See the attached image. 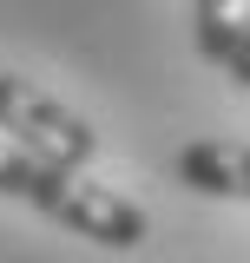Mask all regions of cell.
Instances as JSON below:
<instances>
[{
	"label": "cell",
	"instance_id": "6da1fadb",
	"mask_svg": "<svg viewBox=\"0 0 250 263\" xmlns=\"http://www.w3.org/2000/svg\"><path fill=\"white\" fill-rule=\"evenodd\" d=\"M0 197L27 204V211H40V217L66 224L73 237L105 243V250H138V243L152 237V217H145L125 191L99 184V178H86V171L27 158V152H13V145H0Z\"/></svg>",
	"mask_w": 250,
	"mask_h": 263
},
{
	"label": "cell",
	"instance_id": "7a4b0ae2",
	"mask_svg": "<svg viewBox=\"0 0 250 263\" xmlns=\"http://www.w3.org/2000/svg\"><path fill=\"white\" fill-rule=\"evenodd\" d=\"M0 132L13 138V152L66 164V171H93L99 158V132L46 86H33L27 72H7V66H0Z\"/></svg>",
	"mask_w": 250,
	"mask_h": 263
},
{
	"label": "cell",
	"instance_id": "3957f363",
	"mask_svg": "<svg viewBox=\"0 0 250 263\" xmlns=\"http://www.w3.org/2000/svg\"><path fill=\"white\" fill-rule=\"evenodd\" d=\"M171 171L198 197H244L250 204V145H237V138H191L171 158Z\"/></svg>",
	"mask_w": 250,
	"mask_h": 263
},
{
	"label": "cell",
	"instance_id": "277c9868",
	"mask_svg": "<svg viewBox=\"0 0 250 263\" xmlns=\"http://www.w3.org/2000/svg\"><path fill=\"white\" fill-rule=\"evenodd\" d=\"M191 33H198V53L230 72L250 33V0H191Z\"/></svg>",
	"mask_w": 250,
	"mask_h": 263
},
{
	"label": "cell",
	"instance_id": "5b68a950",
	"mask_svg": "<svg viewBox=\"0 0 250 263\" xmlns=\"http://www.w3.org/2000/svg\"><path fill=\"white\" fill-rule=\"evenodd\" d=\"M230 79H237V86H250V33H244V53H237V66H230Z\"/></svg>",
	"mask_w": 250,
	"mask_h": 263
}]
</instances>
